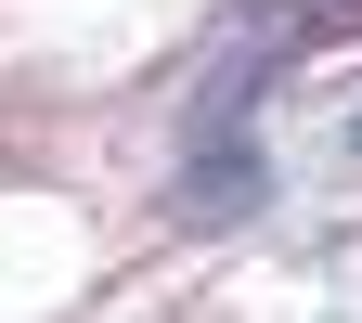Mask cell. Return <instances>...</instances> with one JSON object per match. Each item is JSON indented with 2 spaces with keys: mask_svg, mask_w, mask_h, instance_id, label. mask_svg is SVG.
Segmentation results:
<instances>
[{
  "mask_svg": "<svg viewBox=\"0 0 362 323\" xmlns=\"http://www.w3.org/2000/svg\"><path fill=\"white\" fill-rule=\"evenodd\" d=\"M181 207H194V220H246L259 207V155L246 143H207L194 168H181Z\"/></svg>",
  "mask_w": 362,
  "mask_h": 323,
  "instance_id": "cell-2",
  "label": "cell"
},
{
  "mask_svg": "<svg viewBox=\"0 0 362 323\" xmlns=\"http://www.w3.org/2000/svg\"><path fill=\"white\" fill-rule=\"evenodd\" d=\"M337 39H362V0H233V13L207 26V52H194V117L233 143L246 90L272 65H298V52H337Z\"/></svg>",
  "mask_w": 362,
  "mask_h": 323,
  "instance_id": "cell-1",
  "label": "cell"
},
{
  "mask_svg": "<svg viewBox=\"0 0 362 323\" xmlns=\"http://www.w3.org/2000/svg\"><path fill=\"white\" fill-rule=\"evenodd\" d=\"M349 155H362V117H349Z\"/></svg>",
  "mask_w": 362,
  "mask_h": 323,
  "instance_id": "cell-3",
  "label": "cell"
}]
</instances>
